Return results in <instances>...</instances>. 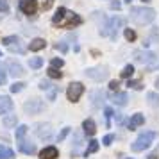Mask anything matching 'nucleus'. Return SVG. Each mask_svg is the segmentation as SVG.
<instances>
[{"label": "nucleus", "mask_w": 159, "mask_h": 159, "mask_svg": "<svg viewBox=\"0 0 159 159\" xmlns=\"http://www.w3.org/2000/svg\"><path fill=\"white\" fill-rule=\"evenodd\" d=\"M143 2H148V0H143Z\"/></svg>", "instance_id": "44"}, {"label": "nucleus", "mask_w": 159, "mask_h": 159, "mask_svg": "<svg viewBox=\"0 0 159 159\" xmlns=\"http://www.w3.org/2000/svg\"><path fill=\"white\" fill-rule=\"evenodd\" d=\"M111 7H113V9H120V7H122V4H120V2H113V4H111Z\"/></svg>", "instance_id": "40"}, {"label": "nucleus", "mask_w": 159, "mask_h": 159, "mask_svg": "<svg viewBox=\"0 0 159 159\" xmlns=\"http://www.w3.org/2000/svg\"><path fill=\"white\" fill-rule=\"evenodd\" d=\"M56 48H57V50H61V52H66V50H68V47H66L65 43H57V45H56Z\"/></svg>", "instance_id": "38"}, {"label": "nucleus", "mask_w": 159, "mask_h": 159, "mask_svg": "<svg viewBox=\"0 0 159 159\" xmlns=\"http://www.w3.org/2000/svg\"><path fill=\"white\" fill-rule=\"evenodd\" d=\"M125 39H127V41H134V39H136V32L132 29H125Z\"/></svg>", "instance_id": "30"}, {"label": "nucleus", "mask_w": 159, "mask_h": 159, "mask_svg": "<svg viewBox=\"0 0 159 159\" xmlns=\"http://www.w3.org/2000/svg\"><path fill=\"white\" fill-rule=\"evenodd\" d=\"M104 91H95L91 93V98H93V107H100V104L104 102Z\"/></svg>", "instance_id": "20"}, {"label": "nucleus", "mask_w": 159, "mask_h": 159, "mask_svg": "<svg viewBox=\"0 0 159 159\" xmlns=\"http://www.w3.org/2000/svg\"><path fill=\"white\" fill-rule=\"evenodd\" d=\"M132 73H134V66H132V65H127L125 68H123L122 77H125V79H129V77H132Z\"/></svg>", "instance_id": "26"}, {"label": "nucleus", "mask_w": 159, "mask_h": 159, "mask_svg": "<svg viewBox=\"0 0 159 159\" xmlns=\"http://www.w3.org/2000/svg\"><path fill=\"white\" fill-rule=\"evenodd\" d=\"M154 138H156V132H152V130H147V132H143V134H139L138 136V139L132 143V150L134 152H141L145 150V148H148L150 147V143L154 141Z\"/></svg>", "instance_id": "2"}, {"label": "nucleus", "mask_w": 159, "mask_h": 159, "mask_svg": "<svg viewBox=\"0 0 159 159\" xmlns=\"http://www.w3.org/2000/svg\"><path fill=\"white\" fill-rule=\"evenodd\" d=\"M86 75L89 79H95V80H102L107 77V68L106 66H98V68H89L86 70Z\"/></svg>", "instance_id": "7"}, {"label": "nucleus", "mask_w": 159, "mask_h": 159, "mask_svg": "<svg viewBox=\"0 0 159 159\" xmlns=\"http://www.w3.org/2000/svg\"><path fill=\"white\" fill-rule=\"evenodd\" d=\"M98 150V141H97V139H91V141H89V145H88V150L84 152V156H89V154H93V152H97Z\"/></svg>", "instance_id": "22"}, {"label": "nucleus", "mask_w": 159, "mask_h": 159, "mask_svg": "<svg viewBox=\"0 0 159 159\" xmlns=\"http://www.w3.org/2000/svg\"><path fill=\"white\" fill-rule=\"evenodd\" d=\"M23 86H25L23 82H15V84L11 86V91H13V93H20V91L23 89Z\"/></svg>", "instance_id": "31"}, {"label": "nucleus", "mask_w": 159, "mask_h": 159, "mask_svg": "<svg viewBox=\"0 0 159 159\" xmlns=\"http://www.w3.org/2000/svg\"><path fill=\"white\" fill-rule=\"evenodd\" d=\"M13 157H15V152L7 148L6 145L0 143V159H13Z\"/></svg>", "instance_id": "19"}, {"label": "nucleus", "mask_w": 159, "mask_h": 159, "mask_svg": "<svg viewBox=\"0 0 159 159\" xmlns=\"http://www.w3.org/2000/svg\"><path fill=\"white\" fill-rule=\"evenodd\" d=\"M18 147H20V150H22L23 154H34V152H36V147L32 143H29V141H25V139L18 141Z\"/></svg>", "instance_id": "15"}, {"label": "nucleus", "mask_w": 159, "mask_h": 159, "mask_svg": "<svg viewBox=\"0 0 159 159\" xmlns=\"http://www.w3.org/2000/svg\"><path fill=\"white\" fill-rule=\"evenodd\" d=\"M127 100H129L127 93H116V95H113V104H116V106H125Z\"/></svg>", "instance_id": "18"}, {"label": "nucleus", "mask_w": 159, "mask_h": 159, "mask_svg": "<svg viewBox=\"0 0 159 159\" xmlns=\"http://www.w3.org/2000/svg\"><path fill=\"white\" fill-rule=\"evenodd\" d=\"M39 157L41 159H56L57 157V148L56 147H47L39 152Z\"/></svg>", "instance_id": "11"}, {"label": "nucleus", "mask_w": 159, "mask_h": 159, "mask_svg": "<svg viewBox=\"0 0 159 159\" xmlns=\"http://www.w3.org/2000/svg\"><path fill=\"white\" fill-rule=\"evenodd\" d=\"M68 132H70V127H65V129L61 130V134L57 136V141H63L66 136H68Z\"/></svg>", "instance_id": "34"}, {"label": "nucleus", "mask_w": 159, "mask_h": 159, "mask_svg": "<svg viewBox=\"0 0 159 159\" xmlns=\"http://www.w3.org/2000/svg\"><path fill=\"white\" fill-rule=\"evenodd\" d=\"M29 66L30 68H34V70H38V68L43 66V59L41 57H30L29 59Z\"/></svg>", "instance_id": "23"}, {"label": "nucleus", "mask_w": 159, "mask_h": 159, "mask_svg": "<svg viewBox=\"0 0 159 159\" xmlns=\"http://www.w3.org/2000/svg\"><path fill=\"white\" fill-rule=\"evenodd\" d=\"M39 88L45 89V91H48V89H50V82H48V80H41V82H39Z\"/></svg>", "instance_id": "37"}, {"label": "nucleus", "mask_w": 159, "mask_h": 159, "mask_svg": "<svg viewBox=\"0 0 159 159\" xmlns=\"http://www.w3.org/2000/svg\"><path fill=\"white\" fill-rule=\"evenodd\" d=\"M147 98H148V102H150V106H159V95L157 93H148Z\"/></svg>", "instance_id": "27"}, {"label": "nucleus", "mask_w": 159, "mask_h": 159, "mask_svg": "<svg viewBox=\"0 0 159 159\" xmlns=\"http://www.w3.org/2000/svg\"><path fill=\"white\" fill-rule=\"evenodd\" d=\"M43 109H45V104L41 100H38V98H32V100L23 104V111H25L27 115H36V113L43 111Z\"/></svg>", "instance_id": "5"}, {"label": "nucleus", "mask_w": 159, "mask_h": 159, "mask_svg": "<svg viewBox=\"0 0 159 159\" xmlns=\"http://www.w3.org/2000/svg\"><path fill=\"white\" fill-rule=\"evenodd\" d=\"M113 139H115V136H113V134H107V136L104 138V141H102V143L106 145V147H109V145L113 143Z\"/></svg>", "instance_id": "36"}, {"label": "nucleus", "mask_w": 159, "mask_h": 159, "mask_svg": "<svg viewBox=\"0 0 159 159\" xmlns=\"http://www.w3.org/2000/svg\"><path fill=\"white\" fill-rule=\"evenodd\" d=\"M156 88L159 89V77H157V80H156Z\"/></svg>", "instance_id": "43"}, {"label": "nucleus", "mask_w": 159, "mask_h": 159, "mask_svg": "<svg viewBox=\"0 0 159 159\" xmlns=\"http://www.w3.org/2000/svg\"><path fill=\"white\" fill-rule=\"evenodd\" d=\"M7 80V73H6V65L0 63V86H4Z\"/></svg>", "instance_id": "25"}, {"label": "nucleus", "mask_w": 159, "mask_h": 159, "mask_svg": "<svg viewBox=\"0 0 159 159\" xmlns=\"http://www.w3.org/2000/svg\"><path fill=\"white\" fill-rule=\"evenodd\" d=\"M82 93H84V86H82L80 82H72V84L68 86V89H66V97H68L70 102H77Z\"/></svg>", "instance_id": "3"}, {"label": "nucleus", "mask_w": 159, "mask_h": 159, "mask_svg": "<svg viewBox=\"0 0 159 159\" xmlns=\"http://www.w3.org/2000/svg\"><path fill=\"white\" fill-rule=\"evenodd\" d=\"M16 41H20V39H18L16 36H7V38H4V39H2V43L6 45V47H9V45L16 43Z\"/></svg>", "instance_id": "29"}, {"label": "nucleus", "mask_w": 159, "mask_h": 159, "mask_svg": "<svg viewBox=\"0 0 159 159\" xmlns=\"http://www.w3.org/2000/svg\"><path fill=\"white\" fill-rule=\"evenodd\" d=\"M66 15H68V11H66L65 7H59L57 11H56V15H54V18H52V23H54V25H61V23L65 22Z\"/></svg>", "instance_id": "12"}, {"label": "nucleus", "mask_w": 159, "mask_h": 159, "mask_svg": "<svg viewBox=\"0 0 159 159\" xmlns=\"http://www.w3.org/2000/svg\"><path fill=\"white\" fill-rule=\"evenodd\" d=\"M7 11H9L7 0H0V13H7Z\"/></svg>", "instance_id": "33"}, {"label": "nucleus", "mask_w": 159, "mask_h": 159, "mask_svg": "<svg viewBox=\"0 0 159 159\" xmlns=\"http://www.w3.org/2000/svg\"><path fill=\"white\" fill-rule=\"evenodd\" d=\"M111 116H113V111H111V109H106V118H107V120H109V118H111Z\"/></svg>", "instance_id": "41"}, {"label": "nucleus", "mask_w": 159, "mask_h": 159, "mask_svg": "<svg viewBox=\"0 0 159 159\" xmlns=\"http://www.w3.org/2000/svg\"><path fill=\"white\" fill-rule=\"evenodd\" d=\"M9 73H11L13 77H22L23 75L22 65H18V63H15V61H11V63H9Z\"/></svg>", "instance_id": "14"}, {"label": "nucleus", "mask_w": 159, "mask_h": 159, "mask_svg": "<svg viewBox=\"0 0 159 159\" xmlns=\"http://www.w3.org/2000/svg\"><path fill=\"white\" fill-rule=\"evenodd\" d=\"M130 18L134 20L136 23H150L154 18H156V11L154 9H150V7H130Z\"/></svg>", "instance_id": "1"}, {"label": "nucleus", "mask_w": 159, "mask_h": 159, "mask_svg": "<svg viewBox=\"0 0 159 159\" xmlns=\"http://www.w3.org/2000/svg\"><path fill=\"white\" fill-rule=\"evenodd\" d=\"M129 88H134V89H141V82H138V80H129V84H127Z\"/></svg>", "instance_id": "35"}, {"label": "nucleus", "mask_w": 159, "mask_h": 159, "mask_svg": "<svg viewBox=\"0 0 159 159\" xmlns=\"http://www.w3.org/2000/svg\"><path fill=\"white\" fill-rule=\"evenodd\" d=\"M118 86H120L118 80H111V82H109V88H111V89H118Z\"/></svg>", "instance_id": "39"}, {"label": "nucleus", "mask_w": 159, "mask_h": 159, "mask_svg": "<svg viewBox=\"0 0 159 159\" xmlns=\"http://www.w3.org/2000/svg\"><path fill=\"white\" fill-rule=\"evenodd\" d=\"M2 123H4V127H7V129L15 127V125H16V115L4 116V118H2Z\"/></svg>", "instance_id": "21"}, {"label": "nucleus", "mask_w": 159, "mask_h": 159, "mask_svg": "<svg viewBox=\"0 0 159 159\" xmlns=\"http://www.w3.org/2000/svg\"><path fill=\"white\" fill-rule=\"evenodd\" d=\"M20 9L29 16L34 15L38 11V0H22V2H20Z\"/></svg>", "instance_id": "8"}, {"label": "nucleus", "mask_w": 159, "mask_h": 159, "mask_svg": "<svg viewBox=\"0 0 159 159\" xmlns=\"http://www.w3.org/2000/svg\"><path fill=\"white\" fill-rule=\"evenodd\" d=\"M134 59L139 65H150V63L156 61V54L150 50H136L134 52Z\"/></svg>", "instance_id": "4"}, {"label": "nucleus", "mask_w": 159, "mask_h": 159, "mask_svg": "<svg viewBox=\"0 0 159 159\" xmlns=\"http://www.w3.org/2000/svg\"><path fill=\"white\" fill-rule=\"evenodd\" d=\"M47 47V41L45 39H41V38H36V39H32L29 45V48L32 52H38V50H41V48H45Z\"/></svg>", "instance_id": "16"}, {"label": "nucleus", "mask_w": 159, "mask_h": 159, "mask_svg": "<svg viewBox=\"0 0 159 159\" xmlns=\"http://www.w3.org/2000/svg\"><path fill=\"white\" fill-rule=\"evenodd\" d=\"M27 130H29L27 125H20V127L16 129V139H18V141H22L23 138H25V134H27Z\"/></svg>", "instance_id": "24"}, {"label": "nucleus", "mask_w": 159, "mask_h": 159, "mask_svg": "<svg viewBox=\"0 0 159 159\" xmlns=\"http://www.w3.org/2000/svg\"><path fill=\"white\" fill-rule=\"evenodd\" d=\"M50 65L54 66V68H61V66L65 65V61H63V59H57V57H54L50 61Z\"/></svg>", "instance_id": "32"}, {"label": "nucleus", "mask_w": 159, "mask_h": 159, "mask_svg": "<svg viewBox=\"0 0 159 159\" xmlns=\"http://www.w3.org/2000/svg\"><path fill=\"white\" fill-rule=\"evenodd\" d=\"M82 127H84V132H86L88 136H93L95 132H97L95 122L91 120V118H88V120H84V123H82Z\"/></svg>", "instance_id": "17"}, {"label": "nucleus", "mask_w": 159, "mask_h": 159, "mask_svg": "<svg viewBox=\"0 0 159 159\" xmlns=\"http://www.w3.org/2000/svg\"><path fill=\"white\" fill-rule=\"evenodd\" d=\"M148 159H159L157 154H152V156H148Z\"/></svg>", "instance_id": "42"}, {"label": "nucleus", "mask_w": 159, "mask_h": 159, "mask_svg": "<svg viewBox=\"0 0 159 159\" xmlns=\"http://www.w3.org/2000/svg\"><path fill=\"white\" fill-rule=\"evenodd\" d=\"M122 23H123V20L120 18V16H115V18H111L109 20V23H107V27H106V36H111L113 39L116 38V32H118V29L122 27Z\"/></svg>", "instance_id": "6"}, {"label": "nucleus", "mask_w": 159, "mask_h": 159, "mask_svg": "<svg viewBox=\"0 0 159 159\" xmlns=\"http://www.w3.org/2000/svg\"><path fill=\"white\" fill-rule=\"evenodd\" d=\"M125 2H130V0H125Z\"/></svg>", "instance_id": "45"}, {"label": "nucleus", "mask_w": 159, "mask_h": 159, "mask_svg": "<svg viewBox=\"0 0 159 159\" xmlns=\"http://www.w3.org/2000/svg\"><path fill=\"white\" fill-rule=\"evenodd\" d=\"M48 77H52V79H61V77H63V73L59 72L57 68L50 66V70H48Z\"/></svg>", "instance_id": "28"}, {"label": "nucleus", "mask_w": 159, "mask_h": 159, "mask_svg": "<svg viewBox=\"0 0 159 159\" xmlns=\"http://www.w3.org/2000/svg\"><path fill=\"white\" fill-rule=\"evenodd\" d=\"M143 122H145V116L138 113V115H134V116H132V118L129 120V129H130V130H134L136 127L143 125Z\"/></svg>", "instance_id": "13"}, {"label": "nucleus", "mask_w": 159, "mask_h": 159, "mask_svg": "<svg viewBox=\"0 0 159 159\" xmlns=\"http://www.w3.org/2000/svg\"><path fill=\"white\" fill-rule=\"evenodd\" d=\"M11 109H13V100L6 95H0V115H6Z\"/></svg>", "instance_id": "10"}, {"label": "nucleus", "mask_w": 159, "mask_h": 159, "mask_svg": "<svg viewBox=\"0 0 159 159\" xmlns=\"http://www.w3.org/2000/svg\"><path fill=\"white\" fill-rule=\"evenodd\" d=\"M36 136L41 138V139H48L52 136V127L50 123H39L36 127Z\"/></svg>", "instance_id": "9"}]
</instances>
